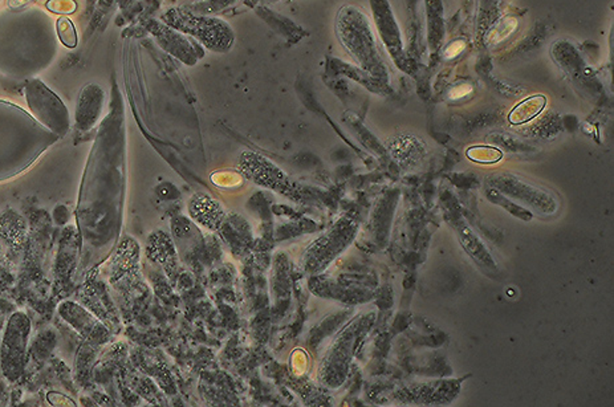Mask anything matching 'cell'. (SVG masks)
I'll use <instances>...</instances> for the list:
<instances>
[{
    "label": "cell",
    "mask_w": 614,
    "mask_h": 407,
    "mask_svg": "<svg viewBox=\"0 0 614 407\" xmlns=\"http://www.w3.org/2000/svg\"><path fill=\"white\" fill-rule=\"evenodd\" d=\"M56 140L18 105L0 101V179L19 174Z\"/></svg>",
    "instance_id": "6da1fadb"
},
{
    "label": "cell",
    "mask_w": 614,
    "mask_h": 407,
    "mask_svg": "<svg viewBox=\"0 0 614 407\" xmlns=\"http://www.w3.org/2000/svg\"><path fill=\"white\" fill-rule=\"evenodd\" d=\"M24 94L34 118L57 138H64L71 128L69 111L58 98L39 78H31L24 85Z\"/></svg>",
    "instance_id": "7a4b0ae2"
},
{
    "label": "cell",
    "mask_w": 614,
    "mask_h": 407,
    "mask_svg": "<svg viewBox=\"0 0 614 407\" xmlns=\"http://www.w3.org/2000/svg\"><path fill=\"white\" fill-rule=\"evenodd\" d=\"M30 332L31 322L25 314L11 316L0 348V368L10 382L18 381L24 371Z\"/></svg>",
    "instance_id": "3957f363"
},
{
    "label": "cell",
    "mask_w": 614,
    "mask_h": 407,
    "mask_svg": "<svg viewBox=\"0 0 614 407\" xmlns=\"http://www.w3.org/2000/svg\"><path fill=\"white\" fill-rule=\"evenodd\" d=\"M165 20L171 28L198 38L207 48L217 52L228 50L234 40L231 28L223 20L198 18L178 10H171Z\"/></svg>",
    "instance_id": "277c9868"
},
{
    "label": "cell",
    "mask_w": 614,
    "mask_h": 407,
    "mask_svg": "<svg viewBox=\"0 0 614 407\" xmlns=\"http://www.w3.org/2000/svg\"><path fill=\"white\" fill-rule=\"evenodd\" d=\"M338 34L345 47L360 61L361 65L374 71L377 61V52L374 47V38L366 18L357 10L345 8L340 14Z\"/></svg>",
    "instance_id": "5b68a950"
},
{
    "label": "cell",
    "mask_w": 614,
    "mask_h": 407,
    "mask_svg": "<svg viewBox=\"0 0 614 407\" xmlns=\"http://www.w3.org/2000/svg\"><path fill=\"white\" fill-rule=\"evenodd\" d=\"M105 94L104 91L96 85H85L78 94L77 108H76V128L80 131H89L97 124L102 108H104Z\"/></svg>",
    "instance_id": "8992f818"
},
{
    "label": "cell",
    "mask_w": 614,
    "mask_h": 407,
    "mask_svg": "<svg viewBox=\"0 0 614 407\" xmlns=\"http://www.w3.org/2000/svg\"><path fill=\"white\" fill-rule=\"evenodd\" d=\"M242 168L243 173L248 178L255 179V182L261 185L285 190L288 184L284 174L280 173L279 168L267 162L265 158L256 157L254 154H244Z\"/></svg>",
    "instance_id": "52a82bcc"
},
{
    "label": "cell",
    "mask_w": 614,
    "mask_h": 407,
    "mask_svg": "<svg viewBox=\"0 0 614 407\" xmlns=\"http://www.w3.org/2000/svg\"><path fill=\"white\" fill-rule=\"evenodd\" d=\"M58 314L67 322H69L77 332H80L85 337H91L92 334L98 333L101 329L97 320H94L85 309H83L75 302L64 301L63 304L58 305Z\"/></svg>",
    "instance_id": "ba28073f"
},
{
    "label": "cell",
    "mask_w": 614,
    "mask_h": 407,
    "mask_svg": "<svg viewBox=\"0 0 614 407\" xmlns=\"http://www.w3.org/2000/svg\"><path fill=\"white\" fill-rule=\"evenodd\" d=\"M372 7L374 10V18L377 21V25L381 31V36L385 40L386 45L391 50V55L394 56L399 50V40H398V31L395 28V23L393 20L391 10L388 8V4L385 0H372Z\"/></svg>",
    "instance_id": "9c48e42d"
},
{
    "label": "cell",
    "mask_w": 614,
    "mask_h": 407,
    "mask_svg": "<svg viewBox=\"0 0 614 407\" xmlns=\"http://www.w3.org/2000/svg\"><path fill=\"white\" fill-rule=\"evenodd\" d=\"M190 211L197 222H201L210 228L218 227V224L222 221L221 207L205 195H195L193 198Z\"/></svg>",
    "instance_id": "30bf717a"
},
{
    "label": "cell",
    "mask_w": 614,
    "mask_h": 407,
    "mask_svg": "<svg viewBox=\"0 0 614 407\" xmlns=\"http://www.w3.org/2000/svg\"><path fill=\"white\" fill-rule=\"evenodd\" d=\"M542 105H544V98H541V97L529 98L525 102L520 104L518 108L514 109V111L509 114V121L512 124L527 122L528 120H531L536 114H539V111L542 109Z\"/></svg>",
    "instance_id": "8fae6325"
},
{
    "label": "cell",
    "mask_w": 614,
    "mask_h": 407,
    "mask_svg": "<svg viewBox=\"0 0 614 407\" xmlns=\"http://www.w3.org/2000/svg\"><path fill=\"white\" fill-rule=\"evenodd\" d=\"M57 36L60 38V41L63 43L64 47L67 48H76L78 44V37L76 32L75 25L72 23V20L67 18V16H61L57 19L56 21Z\"/></svg>",
    "instance_id": "7c38bea8"
},
{
    "label": "cell",
    "mask_w": 614,
    "mask_h": 407,
    "mask_svg": "<svg viewBox=\"0 0 614 407\" xmlns=\"http://www.w3.org/2000/svg\"><path fill=\"white\" fill-rule=\"evenodd\" d=\"M45 7L48 11L56 15H71L77 10L76 0H48L45 3Z\"/></svg>",
    "instance_id": "4fadbf2b"
},
{
    "label": "cell",
    "mask_w": 614,
    "mask_h": 407,
    "mask_svg": "<svg viewBox=\"0 0 614 407\" xmlns=\"http://www.w3.org/2000/svg\"><path fill=\"white\" fill-rule=\"evenodd\" d=\"M475 151H478V155H471V158H474V161H479V162H496L499 158H502V153L495 150V148H474Z\"/></svg>",
    "instance_id": "5bb4252c"
},
{
    "label": "cell",
    "mask_w": 614,
    "mask_h": 407,
    "mask_svg": "<svg viewBox=\"0 0 614 407\" xmlns=\"http://www.w3.org/2000/svg\"><path fill=\"white\" fill-rule=\"evenodd\" d=\"M47 399L52 406H75L76 404L68 398L67 395L57 393V391H51L47 394Z\"/></svg>",
    "instance_id": "9a60e30c"
},
{
    "label": "cell",
    "mask_w": 614,
    "mask_h": 407,
    "mask_svg": "<svg viewBox=\"0 0 614 407\" xmlns=\"http://www.w3.org/2000/svg\"><path fill=\"white\" fill-rule=\"evenodd\" d=\"M32 0H7V6L11 11H20L27 7Z\"/></svg>",
    "instance_id": "2e32d148"
}]
</instances>
